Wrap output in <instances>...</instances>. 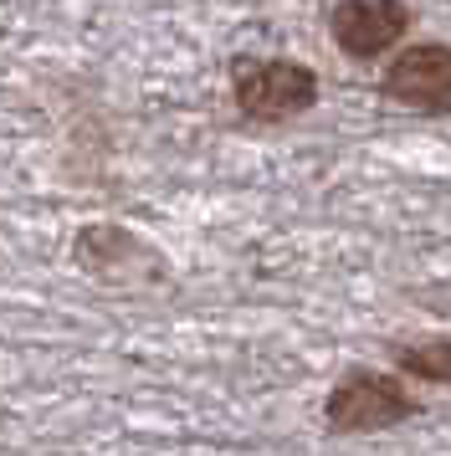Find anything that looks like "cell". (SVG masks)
Returning <instances> with one entry per match:
<instances>
[{"label": "cell", "instance_id": "277c9868", "mask_svg": "<svg viewBox=\"0 0 451 456\" xmlns=\"http://www.w3.org/2000/svg\"><path fill=\"white\" fill-rule=\"evenodd\" d=\"M380 93L430 118H451V42H410L390 57Z\"/></svg>", "mask_w": 451, "mask_h": 456}, {"label": "cell", "instance_id": "3957f363", "mask_svg": "<svg viewBox=\"0 0 451 456\" xmlns=\"http://www.w3.org/2000/svg\"><path fill=\"white\" fill-rule=\"evenodd\" d=\"M72 262L87 277H98L102 288H139V282H164V256L144 236H134L128 226L98 221L82 226L72 241Z\"/></svg>", "mask_w": 451, "mask_h": 456}, {"label": "cell", "instance_id": "7a4b0ae2", "mask_svg": "<svg viewBox=\"0 0 451 456\" xmlns=\"http://www.w3.org/2000/svg\"><path fill=\"white\" fill-rule=\"evenodd\" d=\"M231 98L251 124H287L318 103V72L292 57H236Z\"/></svg>", "mask_w": 451, "mask_h": 456}, {"label": "cell", "instance_id": "6da1fadb", "mask_svg": "<svg viewBox=\"0 0 451 456\" xmlns=\"http://www.w3.org/2000/svg\"><path fill=\"white\" fill-rule=\"evenodd\" d=\"M421 415V395L410 390L400 370H344L324 395V426L328 436H380Z\"/></svg>", "mask_w": 451, "mask_h": 456}, {"label": "cell", "instance_id": "8992f818", "mask_svg": "<svg viewBox=\"0 0 451 456\" xmlns=\"http://www.w3.org/2000/svg\"><path fill=\"white\" fill-rule=\"evenodd\" d=\"M395 370L415 379V385H451V338L430 333V338H406V344H390Z\"/></svg>", "mask_w": 451, "mask_h": 456}, {"label": "cell", "instance_id": "5b68a950", "mask_svg": "<svg viewBox=\"0 0 451 456\" xmlns=\"http://www.w3.org/2000/svg\"><path fill=\"white\" fill-rule=\"evenodd\" d=\"M410 31V5L406 0H333L328 11V37L348 62H374L400 46Z\"/></svg>", "mask_w": 451, "mask_h": 456}]
</instances>
